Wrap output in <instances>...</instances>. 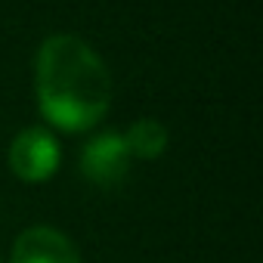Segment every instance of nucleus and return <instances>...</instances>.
<instances>
[{
  "mask_svg": "<svg viewBox=\"0 0 263 263\" xmlns=\"http://www.w3.org/2000/svg\"><path fill=\"white\" fill-rule=\"evenodd\" d=\"M34 90L41 115L65 134L96 127L111 105V74L105 62L74 34H53L41 44Z\"/></svg>",
  "mask_w": 263,
  "mask_h": 263,
  "instance_id": "nucleus-1",
  "label": "nucleus"
},
{
  "mask_svg": "<svg viewBox=\"0 0 263 263\" xmlns=\"http://www.w3.org/2000/svg\"><path fill=\"white\" fill-rule=\"evenodd\" d=\"M7 161L22 183H47L59 167V140L47 127H25L10 143Z\"/></svg>",
  "mask_w": 263,
  "mask_h": 263,
  "instance_id": "nucleus-2",
  "label": "nucleus"
},
{
  "mask_svg": "<svg viewBox=\"0 0 263 263\" xmlns=\"http://www.w3.org/2000/svg\"><path fill=\"white\" fill-rule=\"evenodd\" d=\"M127 171H130V152L121 134H99L81 152V174L102 189L118 186L127 177Z\"/></svg>",
  "mask_w": 263,
  "mask_h": 263,
  "instance_id": "nucleus-3",
  "label": "nucleus"
},
{
  "mask_svg": "<svg viewBox=\"0 0 263 263\" xmlns=\"http://www.w3.org/2000/svg\"><path fill=\"white\" fill-rule=\"evenodd\" d=\"M10 263H81L74 241L53 226H28L16 235Z\"/></svg>",
  "mask_w": 263,
  "mask_h": 263,
  "instance_id": "nucleus-4",
  "label": "nucleus"
},
{
  "mask_svg": "<svg viewBox=\"0 0 263 263\" xmlns=\"http://www.w3.org/2000/svg\"><path fill=\"white\" fill-rule=\"evenodd\" d=\"M121 137H124V143H127L130 158L152 161V158H158V155L167 149V130H164V124L155 121V118H140V121H134Z\"/></svg>",
  "mask_w": 263,
  "mask_h": 263,
  "instance_id": "nucleus-5",
  "label": "nucleus"
}]
</instances>
